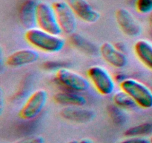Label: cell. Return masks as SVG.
Returning a JSON list of instances; mask_svg holds the SVG:
<instances>
[{
    "mask_svg": "<svg viewBox=\"0 0 152 143\" xmlns=\"http://www.w3.org/2000/svg\"><path fill=\"white\" fill-rule=\"evenodd\" d=\"M150 140H151V143H152V135H151V139H150Z\"/></svg>",
    "mask_w": 152,
    "mask_h": 143,
    "instance_id": "cell-28",
    "label": "cell"
},
{
    "mask_svg": "<svg viewBox=\"0 0 152 143\" xmlns=\"http://www.w3.org/2000/svg\"><path fill=\"white\" fill-rule=\"evenodd\" d=\"M115 18L119 28L127 37H137L142 33V28L140 23L127 9L123 7L117 9Z\"/></svg>",
    "mask_w": 152,
    "mask_h": 143,
    "instance_id": "cell-8",
    "label": "cell"
},
{
    "mask_svg": "<svg viewBox=\"0 0 152 143\" xmlns=\"http://www.w3.org/2000/svg\"><path fill=\"white\" fill-rule=\"evenodd\" d=\"M135 55L146 68L152 71V43L146 40H139L134 46Z\"/></svg>",
    "mask_w": 152,
    "mask_h": 143,
    "instance_id": "cell-14",
    "label": "cell"
},
{
    "mask_svg": "<svg viewBox=\"0 0 152 143\" xmlns=\"http://www.w3.org/2000/svg\"><path fill=\"white\" fill-rule=\"evenodd\" d=\"M48 101V92L39 89L29 95L19 112V116L24 120H31L37 117L44 109Z\"/></svg>",
    "mask_w": 152,
    "mask_h": 143,
    "instance_id": "cell-6",
    "label": "cell"
},
{
    "mask_svg": "<svg viewBox=\"0 0 152 143\" xmlns=\"http://www.w3.org/2000/svg\"><path fill=\"white\" fill-rule=\"evenodd\" d=\"M37 4L32 0H26L22 3L20 9L21 18L24 22H35V13Z\"/></svg>",
    "mask_w": 152,
    "mask_h": 143,
    "instance_id": "cell-18",
    "label": "cell"
},
{
    "mask_svg": "<svg viewBox=\"0 0 152 143\" xmlns=\"http://www.w3.org/2000/svg\"><path fill=\"white\" fill-rule=\"evenodd\" d=\"M119 143H151V142L145 137H128Z\"/></svg>",
    "mask_w": 152,
    "mask_h": 143,
    "instance_id": "cell-21",
    "label": "cell"
},
{
    "mask_svg": "<svg viewBox=\"0 0 152 143\" xmlns=\"http://www.w3.org/2000/svg\"><path fill=\"white\" fill-rule=\"evenodd\" d=\"M135 7L138 13L148 14L152 11V0H136Z\"/></svg>",
    "mask_w": 152,
    "mask_h": 143,
    "instance_id": "cell-20",
    "label": "cell"
},
{
    "mask_svg": "<svg viewBox=\"0 0 152 143\" xmlns=\"http://www.w3.org/2000/svg\"><path fill=\"white\" fill-rule=\"evenodd\" d=\"M126 137H145L152 135V122H146L128 128L124 133Z\"/></svg>",
    "mask_w": 152,
    "mask_h": 143,
    "instance_id": "cell-17",
    "label": "cell"
},
{
    "mask_svg": "<svg viewBox=\"0 0 152 143\" xmlns=\"http://www.w3.org/2000/svg\"><path fill=\"white\" fill-rule=\"evenodd\" d=\"M120 89L129 94L140 108H152V90L142 82L134 78H126L120 83Z\"/></svg>",
    "mask_w": 152,
    "mask_h": 143,
    "instance_id": "cell-2",
    "label": "cell"
},
{
    "mask_svg": "<svg viewBox=\"0 0 152 143\" xmlns=\"http://www.w3.org/2000/svg\"><path fill=\"white\" fill-rule=\"evenodd\" d=\"M112 100L115 105L124 110H134L138 107L133 98L123 89L114 92L113 94Z\"/></svg>",
    "mask_w": 152,
    "mask_h": 143,
    "instance_id": "cell-16",
    "label": "cell"
},
{
    "mask_svg": "<svg viewBox=\"0 0 152 143\" xmlns=\"http://www.w3.org/2000/svg\"><path fill=\"white\" fill-rule=\"evenodd\" d=\"M39 58L38 52L33 49H21L13 52L6 58V64L12 68H19L31 65Z\"/></svg>",
    "mask_w": 152,
    "mask_h": 143,
    "instance_id": "cell-11",
    "label": "cell"
},
{
    "mask_svg": "<svg viewBox=\"0 0 152 143\" xmlns=\"http://www.w3.org/2000/svg\"><path fill=\"white\" fill-rule=\"evenodd\" d=\"M14 143H44V139L42 136H30L22 139Z\"/></svg>",
    "mask_w": 152,
    "mask_h": 143,
    "instance_id": "cell-22",
    "label": "cell"
},
{
    "mask_svg": "<svg viewBox=\"0 0 152 143\" xmlns=\"http://www.w3.org/2000/svg\"><path fill=\"white\" fill-rule=\"evenodd\" d=\"M35 22L39 28L54 35H60L62 32L55 16L52 5L45 2H38L36 6Z\"/></svg>",
    "mask_w": 152,
    "mask_h": 143,
    "instance_id": "cell-5",
    "label": "cell"
},
{
    "mask_svg": "<svg viewBox=\"0 0 152 143\" xmlns=\"http://www.w3.org/2000/svg\"><path fill=\"white\" fill-rule=\"evenodd\" d=\"M88 78L102 95H110L115 90L116 81L109 72L100 66H92L87 71Z\"/></svg>",
    "mask_w": 152,
    "mask_h": 143,
    "instance_id": "cell-4",
    "label": "cell"
},
{
    "mask_svg": "<svg viewBox=\"0 0 152 143\" xmlns=\"http://www.w3.org/2000/svg\"><path fill=\"white\" fill-rule=\"evenodd\" d=\"M68 143H80V142L76 141V140H73V141L69 142H68Z\"/></svg>",
    "mask_w": 152,
    "mask_h": 143,
    "instance_id": "cell-27",
    "label": "cell"
},
{
    "mask_svg": "<svg viewBox=\"0 0 152 143\" xmlns=\"http://www.w3.org/2000/svg\"><path fill=\"white\" fill-rule=\"evenodd\" d=\"M62 32L71 35L77 29V16L66 1H56L51 4Z\"/></svg>",
    "mask_w": 152,
    "mask_h": 143,
    "instance_id": "cell-7",
    "label": "cell"
},
{
    "mask_svg": "<svg viewBox=\"0 0 152 143\" xmlns=\"http://www.w3.org/2000/svg\"><path fill=\"white\" fill-rule=\"evenodd\" d=\"M80 143H93L90 139H85L81 140L80 142Z\"/></svg>",
    "mask_w": 152,
    "mask_h": 143,
    "instance_id": "cell-26",
    "label": "cell"
},
{
    "mask_svg": "<svg viewBox=\"0 0 152 143\" xmlns=\"http://www.w3.org/2000/svg\"><path fill=\"white\" fill-rule=\"evenodd\" d=\"M108 113L113 123L119 125V126H122L123 124L126 123V120H127V116H126L125 110L117 107L114 104V105H111L108 107Z\"/></svg>",
    "mask_w": 152,
    "mask_h": 143,
    "instance_id": "cell-19",
    "label": "cell"
},
{
    "mask_svg": "<svg viewBox=\"0 0 152 143\" xmlns=\"http://www.w3.org/2000/svg\"><path fill=\"white\" fill-rule=\"evenodd\" d=\"M55 103L65 107H83L87 103V99L80 92L64 89L53 95Z\"/></svg>",
    "mask_w": 152,
    "mask_h": 143,
    "instance_id": "cell-13",
    "label": "cell"
},
{
    "mask_svg": "<svg viewBox=\"0 0 152 143\" xmlns=\"http://www.w3.org/2000/svg\"><path fill=\"white\" fill-rule=\"evenodd\" d=\"M69 40L71 44L74 48L86 55L94 56L99 52V48L98 49L96 45L80 34L74 33L70 35Z\"/></svg>",
    "mask_w": 152,
    "mask_h": 143,
    "instance_id": "cell-15",
    "label": "cell"
},
{
    "mask_svg": "<svg viewBox=\"0 0 152 143\" xmlns=\"http://www.w3.org/2000/svg\"><path fill=\"white\" fill-rule=\"evenodd\" d=\"M148 27H149L150 34L152 35V11L148 13Z\"/></svg>",
    "mask_w": 152,
    "mask_h": 143,
    "instance_id": "cell-25",
    "label": "cell"
},
{
    "mask_svg": "<svg viewBox=\"0 0 152 143\" xmlns=\"http://www.w3.org/2000/svg\"><path fill=\"white\" fill-rule=\"evenodd\" d=\"M114 78L116 82H119V83H122L123 80H126L127 77H126V76L124 74H123V73H119V74H117L115 76H114Z\"/></svg>",
    "mask_w": 152,
    "mask_h": 143,
    "instance_id": "cell-23",
    "label": "cell"
},
{
    "mask_svg": "<svg viewBox=\"0 0 152 143\" xmlns=\"http://www.w3.org/2000/svg\"><path fill=\"white\" fill-rule=\"evenodd\" d=\"M55 80L64 89L80 93L86 92L90 87L91 83L88 79L84 76L65 67L56 70Z\"/></svg>",
    "mask_w": 152,
    "mask_h": 143,
    "instance_id": "cell-3",
    "label": "cell"
},
{
    "mask_svg": "<svg viewBox=\"0 0 152 143\" xmlns=\"http://www.w3.org/2000/svg\"><path fill=\"white\" fill-rule=\"evenodd\" d=\"M99 54L107 63L118 69L125 68L129 63L126 53L120 52L115 45L109 42H105L101 45Z\"/></svg>",
    "mask_w": 152,
    "mask_h": 143,
    "instance_id": "cell-9",
    "label": "cell"
},
{
    "mask_svg": "<svg viewBox=\"0 0 152 143\" xmlns=\"http://www.w3.org/2000/svg\"><path fill=\"white\" fill-rule=\"evenodd\" d=\"M60 116L69 122L84 124L91 122L96 116V113L82 107H65L61 110Z\"/></svg>",
    "mask_w": 152,
    "mask_h": 143,
    "instance_id": "cell-12",
    "label": "cell"
},
{
    "mask_svg": "<svg viewBox=\"0 0 152 143\" xmlns=\"http://www.w3.org/2000/svg\"><path fill=\"white\" fill-rule=\"evenodd\" d=\"M114 45H115V46L117 47V49H119L120 52H123V53H126L127 48H126V46L124 44V43H122V42H119V43H116V44Z\"/></svg>",
    "mask_w": 152,
    "mask_h": 143,
    "instance_id": "cell-24",
    "label": "cell"
},
{
    "mask_svg": "<svg viewBox=\"0 0 152 143\" xmlns=\"http://www.w3.org/2000/svg\"><path fill=\"white\" fill-rule=\"evenodd\" d=\"M77 18L89 24L97 22L100 14L86 0H65Z\"/></svg>",
    "mask_w": 152,
    "mask_h": 143,
    "instance_id": "cell-10",
    "label": "cell"
},
{
    "mask_svg": "<svg viewBox=\"0 0 152 143\" xmlns=\"http://www.w3.org/2000/svg\"><path fill=\"white\" fill-rule=\"evenodd\" d=\"M24 37L31 46L45 53H57L65 45V40L59 35H54L39 28H28Z\"/></svg>",
    "mask_w": 152,
    "mask_h": 143,
    "instance_id": "cell-1",
    "label": "cell"
}]
</instances>
